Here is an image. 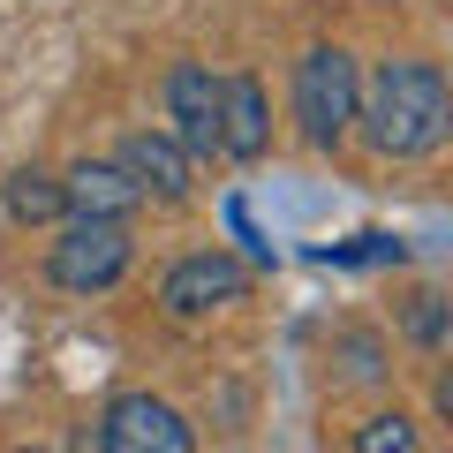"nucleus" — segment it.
<instances>
[{"mask_svg": "<svg viewBox=\"0 0 453 453\" xmlns=\"http://www.w3.org/2000/svg\"><path fill=\"white\" fill-rule=\"evenodd\" d=\"M356 129L378 159H431L453 136V83L431 61H386L363 83Z\"/></svg>", "mask_w": 453, "mask_h": 453, "instance_id": "nucleus-1", "label": "nucleus"}, {"mask_svg": "<svg viewBox=\"0 0 453 453\" xmlns=\"http://www.w3.org/2000/svg\"><path fill=\"white\" fill-rule=\"evenodd\" d=\"M356 106H363V68L348 46H310L295 61V129L310 151H340L356 136Z\"/></svg>", "mask_w": 453, "mask_h": 453, "instance_id": "nucleus-2", "label": "nucleus"}, {"mask_svg": "<svg viewBox=\"0 0 453 453\" xmlns=\"http://www.w3.org/2000/svg\"><path fill=\"white\" fill-rule=\"evenodd\" d=\"M129 257H136L129 219H106V211H68L61 242H53V257H46V280H53V288H68V295H106L113 280L129 273Z\"/></svg>", "mask_w": 453, "mask_h": 453, "instance_id": "nucleus-3", "label": "nucleus"}, {"mask_svg": "<svg viewBox=\"0 0 453 453\" xmlns=\"http://www.w3.org/2000/svg\"><path fill=\"white\" fill-rule=\"evenodd\" d=\"M98 446L106 453H189L196 431H189V416H181L174 401H159V393H121V401L98 416Z\"/></svg>", "mask_w": 453, "mask_h": 453, "instance_id": "nucleus-4", "label": "nucleus"}, {"mask_svg": "<svg viewBox=\"0 0 453 453\" xmlns=\"http://www.w3.org/2000/svg\"><path fill=\"white\" fill-rule=\"evenodd\" d=\"M242 295H250V273H242V257H226V250H196V257H181L174 273L159 280L166 318H211V310L242 303Z\"/></svg>", "mask_w": 453, "mask_h": 453, "instance_id": "nucleus-5", "label": "nucleus"}, {"mask_svg": "<svg viewBox=\"0 0 453 453\" xmlns=\"http://www.w3.org/2000/svg\"><path fill=\"white\" fill-rule=\"evenodd\" d=\"M219 83L204 61H181L174 76H166V136H174L189 159H211L219 151Z\"/></svg>", "mask_w": 453, "mask_h": 453, "instance_id": "nucleus-6", "label": "nucleus"}, {"mask_svg": "<svg viewBox=\"0 0 453 453\" xmlns=\"http://www.w3.org/2000/svg\"><path fill=\"white\" fill-rule=\"evenodd\" d=\"M113 159L129 166V181H136L144 196H159V204H181V196L196 189V159H189V151H181L166 129H136V136H121V151H113Z\"/></svg>", "mask_w": 453, "mask_h": 453, "instance_id": "nucleus-7", "label": "nucleus"}, {"mask_svg": "<svg viewBox=\"0 0 453 453\" xmlns=\"http://www.w3.org/2000/svg\"><path fill=\"white\" fill-rule=\"evenodd\" d=\"M273 151V106H265L257 76H226L219 83V159H265Z\"/></svg>", "mask_w": 453, "mask_h": 453, "instance_id": "nucleus-8", "label": "nucleus"}, {"mask_svg": "<svg viewBox=\"0 0 453 453\" xmlns=\"http://www.w3.org/2000/svg\"><path fill=\"white\" fill-rule=\"evenodd\" d=\"M61 189H68V211H106V219H129V211L144 204V189L129 181L121 159H76L61 174Z\"/></svg>", "mask_w": 453, "mask_h": 453, "instance_id": "nucleus-9", "label": "nucleus"}, {"mask_svg": "<svg viewBox=\"0 0 453 453\" xmlns=\"http://www.w3.org/2000/svg\"><path fill=\"white\" fill-rule=\"evenodd\" d=\"M0 204H8V219H16V226H53V219H68V189H61L53 174H38V166L8 174Z\"/></svg>", "mask_w": 453, "mask_h": 453, "instance_id": "nucleus-10", "label": "nucleus"}, {"mask_svg": "<svg viewBox=\"0 0 453 453\" xmlns=\"http://www.w3.org/2000/svg\"><path fill=\"white\" fill-rule=\"evenodd\" d=\"M401 325H408L416 348H431V356H446V348H453V303H446V295H416V303L401 310Z\"/></svg>", "mask_w": 453, "mask_h": 453, "instance_id": "nucleus-11", "label": "nucleus"}, {"mask_svg": "<svg viewBox=\"0 0 453 453\" xmlns=\"http://www.w3.org/2000/svg\"><path fill=\"white\" fill-rule=\"evenodd\" d=\"M333 348H340V363H348V386H378V378H386V348H378L371 333H340Z\"/></svg>", "mask_w": 453, "mask_h": 453, "instance_id": "nucleus-12", "label": "nucleus"}, {"mask_svg": "<svg viewBox=\"0 0 453 453\" xmlns=\"http://www.w3.org/2000/svg\"><path fill=\"white\" fill-rule=\"evenodd\" d=\"M356 453H416V423L393 408V416H371L356 431Z\"/></svg>", "mask_w": 453, "mask_h": 453, "instance_id": "nucleus-13", "label": "nucleus"}, {"mask_svg": "<svg viewBox=\"0 0 453 453\" xmlns=\"http://www.w3.org/2000/svg\"><path fill=\"white\" fill-rule=\"evenodd\" d=\"M431 401H438V416H446V423H453V371H446V378H438V393H431Z\"/></svg>", "mask_w": 453, "mask_h": 453, "instance_id": "nucleus-14", "label": "nucleus"}]
</instances>
